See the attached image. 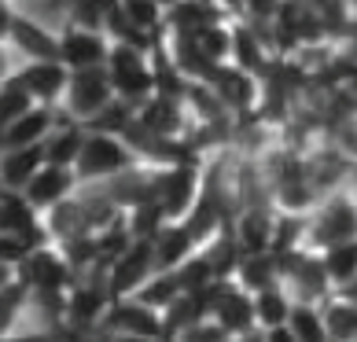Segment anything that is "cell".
I'll return each mask as SVG.
<instances>
[{
  "label": "cell",
  "mask_w": 357,
  "mask_h": 342,
  "mask_svg": "<svg viewBox=\"0 0 357 342\" xmlns=\"http://www.w3.org/2000/svg\"><path fill=\"white\" fill-rule=\"evenodd\" d=\"M30 107H33L30 92H26V88L19 85V77L8 70L4 77H0V129L11 125L22 111H30Z\"/></svg>",
  "instance_id": "cell-25"
},
{
  "label": "cell",
  "mask_w": 357,
  "mask_h": 342,
  "mask_svg": "<svg viewBox=\"0 0 357 342\" xmlns=\"http://www.w3.org/2000/svg\"><path fill=\"white\" fill-rule=\"evenodd\" d=\"M8 48H15L22 59H59V41H56V30L45 22H37L30 15H22L15 8V19L8 26V37H4Z\"/></svg>",
  "instance_id": "cell-13"
},
{
  "label": "cell",
  "mask_w": 357,
  "mask_h": 342,
  "mask_svg": "<svg viewBox=\"0 0 357 342\" xmlns=\"http://www.w3.org/2000/svg\"><path fill=\"white\" fill-rule=\"evenodd\" d=\"M26 247L19 235H11V232H0V261H8V265H19V261L26 258Z\"/></svg>",
  "instance_id": "cell-27"
},
{
  "label": "cell",
  "mask_w": 357,
  "mask_h": 342,
  "mask_svg": "<svg viewBox=\"0 0 357 342\" xmlns=\"http://www.w3.org/2000/svg\"><path fill=\"white\" fill-rule=\"evenodd\" d=\"M103 332L111 335H129V339H162V317L158 309L144 306L140 298L126 295V298H111L107 309L96 320Z\"/></svg>",
  "instance_id": "cell-7"
},
{
  "label": "cell",
  "mask_w": 357,
  "mask_h": 342,
  "mask_svg": "<svg viewBox=\"0 0 357 342\" xmlns=\"http://www.w3.org/2000/svg\"><path fill=\"white\" fill-rule=\"evenodd\" d=\"M354 221H357V210H354L350 192H335L324 203L317 199V206L302 221V247L306 251H321L328 243L354 240Z\"/></svg>",
  "instance_id": "cell-3"
},
{
  "label": "cell",
  "mask_w": 357,
  "mask_h": 342,
  "mask_svg": "<svg viewBox=\"0 0 357 342\" xmlns=\"http://www.w3.org/2000/svg\"><path fill=\"white\" fill-rule=\"evenodd\" d=\"M56 41H59V63L67 70L100 67L111 48L103 30H89V26H74V22H63V30H56Z\"/></svg>",
  "instance_id": "cell-9"
},
{
  "label": "cell",
  "mask_w": 357,
  "mask_h": 342,
  "mask_svg": "<svg viewBox=\"0 0 357 342\" xmlns=\"http://www.w3.org/2000/svg\"><path fill=\"white\" fill-rule=\"evenodd\" d=\"M195 251V240L192 232L181 225V221H162L151 235V258H155V269H177L184 258Z\"/></svg>",
  "instance_id": "cell-15"
},
{
  "label": "cell",
  "mask_w": 357,
  "mask_h": 342,
  "mask_svg": "<svg viewBox=\"0 0 357 342\" xmlns=\"http://www.w3.org/2000/svg\"><path fill=\"white\" fill-rule=\"evenodd\" d=\"M177 295H181V283H177V272L174 269H155L148 280H144L137 291H133V298H140L144 306H151L158 313H162Z\"/></svg>",
  "instance_id": "cell-24"
},
{
  "label": "cell",
  "mask_w": 357,
  "mask_h": 342,
  "mask_svg": "<svg viewBox=\"0 0 357 342\" xmlns=\"http://www.w3.org/2000/svg\"><path fill=\"white\" fill-rule=\"evenodd\" d=\"M8 70H11V63H8V45L0 41V77H4Z\"/></svg>",
  "instance_id": "cell-30"
},
{
  "label": "cell",
  "mask_w": 357,
  "mask_h": 342,
  "mask_svg": "<svg viewBox=\"0 0 357 342\" xmlns=\"http://www.w3.org/2000/svg\"><path fill=\"white\" fill-rule=\"evenodd\" d=\"M287 306L291 295L284 291L280 283H269L261 291L250 295V313H255V327L258 332H269V327H280L287 320Z\"/></svg>",
  "instance_id": "cell-20"
},
{
  "label": "cell",
  "mask_w": 357,
  "mask_h": 342,
  "mask_svg": "<svg viewBox=\"0 0 357 342\" xmlns=\"http://www.w3.org/2000/svg\"><path fill=\"white\" fill-rule=\"evenodd\" d=\"M317 254H321L328 287H339V283H354V280H357V243H354V240L328 243V247H321Z\"/></svg>",
  "instance_id": "cell-21"
},
{
  "label": "cell",
  "mask_w": 357,
  "mask_h": 342,
  "mask_svg": "<svg viewBox=\"0 0 357 342\" xmlns=\"http://www.w3.org/2000/svg\"><path fill=\"white\" fill-rule=\"evenodd\" d=\"M118 8H122V15L133 22L140 33H148V37L162 33V4H158V0H118Z\"/></svg>",
  "instance_id": "cell-26"
},
{
  "label": "cell",
  "mask_w": 357,
  "mask_h": 342,
  "mask_svg": "<svg viewBox=\"0 0 357 342\" xmlns=\"http://www.w3.org/2000/svg\"><path fill=\"white\" fill-rule=\"evenodd\" d=\"M206 85L221 100L225 111H250V107H258V96H261L258 74L236 67V63H218V67L210 70Z\"/></svg>",
  "instance_id": "cell-8"
},
{
  "label": "cell",
  "mask_w": 357,
  "mask_h": 342,
  "mask_svg": "<svg viewBox=\"0 0 357 342\" xmlns=\"http://www.w3.org/2000/svg\"><path fill=\"white\" fill-rule=\"evenodd\" d=\"M15 280V265H8V261H0V287Z\"/></svg>",
  "instance_id": "cell-29"
},
{
  "label": "cell",
  "mask_w": 357,
  "mask_h": 342,
  "mask_svg": "<svg viewBox=\"0 0 357 342\" xmlns=\"http://www.w3.org/2000/svg\"><path fill=\"white\" fill-rule=\"evenodd\" d=\"M114 100V92H111V77L107 70H103V63L100 67H77L67 74V88H63V100H59V107L67 118H74V122H92L107 103Z\"/></svg>",
  "instance_id": "cell-4"
},
{
  "label": "cell",
  "mask_w": 357,
  "mask_h": 342,
  "mask_svg": "<svg viewBox=\"0 0 357 342\" xmlns=\"http://www.w3.org/2000/svg\"><path fill=\"white\" fill-rule=\"evenodd\" d=\"M155 272V258H151V240L133 235L122 251H118L107 265H103V283H107L111 298H126Z\"/></svg>",
  "instance_id": "cell-6"
},
{
  "label": "cell",
  "mask_w": 357,
  "mask_h": 342,
  "mask_svg": "<svg viewBox=\"0 0 357 342\" xmlns=\"http://www.w3.org/2000/svg\"><path fill=\"white\" fill-rule=\"evenodd\" d=\"M45 162L41 143H22V148H0V188H22L33 177V169Z\"/></svg>",
  "instance_id": "cell-17"
},
{
  "label": "cell",
  "mask_w": 357,
  "mask_h": 342,
  "mask_svg": "<svg viewBox=\"0 0 357 342\" xmlns=\"http://www.w3.org/2000/svg\"><path fill=\"white\" fill-rule=\"evenodd\" d=\"M19 77V85L30 92L33 103H48V107H59L63 88H67V67L59 59H22V67L11 70Z\"/></svg>",
  "instance_id": "cell-11"
},
{
  "label": "cell",
  "mask_w": 357,
  "mask_h": 342,
  "mask_svg": "<svg viewBox=\"0 0 357 342\" xmlns=\"http://www.w3.org/2000/svg\"><path fill=\"white\" fill-rule=\"evenodd\" d=\"M26 195V203H30L33 210H52L56 203H63L67 195L77 192V177L70 166H56V162H41L33 169V177L19 188Z\"/></svg>",
  "instance_id": "cell-10"
},
{
  "label": "cell",
  "mask_w": 357,
  "mask_h": 342,
  "mask_svg": "<svg viewBox=\"0 0 357 342\" xmlns=\"http://www.w3.org/2000/svg\"><path fill=\"white\" fill-rule=\"evenodd\" d=\"M26 313H30V287L15 276L11 283L0 287V339L15 332Z\"/></svg>",
  "instance_id": "cell-23"
},
{
  "label": "cell",
  "mask_w": 357,
  "mask_h": 342,
  "mask_svg": "<svg viewBox=\"0 0 357 342\" xmlns=\"http://www.w3.org/2000/svg\"><path fill=\"white\" fill-rule=\"evenodd\" d=\"M151 48L144 45H126V41H111L103 70L111 77V92L114 100L137 107L155 92V70H151Z\"/></svg>",
  "instance_id": "cell-2"
},
{
  "label": "cell",
  "mask_w": 357,
  "mask_h": 342,
  "mask_svg": "<svg viewBox=\"0 0 357 342\" xmlns=\"http://www.w3.org/2000/svg\"><path fill=\"white\" fill-rule=\"evenodd\" d=\"M82 137H85V125L74 122V118H67V114H59L56 125H52L45 133V140H41L45 162L74 166V155H77V148H82Z\"/></svg>",
  "instance_id": "cell-16"
},
{
  "label": "cell",
  "mask_w": 357,
  "mask_h": 342,
  "mask_svg": "<svg viewBox=\"0 0 357 342\" xmlns=\"http://www.w3.org/2000/svg\"><path fill=\"white\" fill-rule=\"evenodd\" d=\"M144 159L137 155V148L129 143L126 137L107 133V129H89L85 125V137H82V148L74 155V177H77V188L82 184H103L107 177L122 173V169H133Z\"/></svg>",
  "instance_id": "cell-1"
},
{
  "label": "cell",
  "mask_w": 357,
  "mask_h": 342,
  "mask_svg": "<svg viewBox=\"0 0 357 342\" xmlns=\"http://www.w3.org/2000/svg\"><path fill=\"white\" fill-rule=\"evenodd\" d=\"M232 235L240 243V251H269L273 243V214L261 206H247L232 225Z\"/></svg>",
  "instance_id": "cell-19"
},
{
  "label": "cell",
  "mask_w": 357,
  "mask_h": 342,
  "mask_svg": "<svg viewBox=\"0 0 357 342\" xmlns=\"http://www.w3.org/2000/svg\"><path fill=\"white\" fill-rule=\"evenodd\" d=\"M317 309H321L324 339H335V342H354L357 339V306H354V298L324 295L321 302H317Z\"/></svg>",
  "instance_id": "cell-18"
},
{
  "label": "cell",
  "mask_w": 357,
  "mask_h": 342,
  "mask_svg": "<svg viewBox=\"0 0 357 342\" xmlns=\"http://www.w3.org/2000/svg\"><path fill=\"white\" fill-rule=\"evenodd\" d=\"M0 232L19 235L26 247H37V243L48 240L41 210H33L26 203V195L15 192V188H0Z\"/></svg>",
  "instance_id": "cell-12"
},
{
  "label": "cell",
  "mask_w": 357,
  "mask_h": 342,
  "mask_svg": "<svg viewBox=\"0 0 357 342\" xmlns=\"http://www.w3.org/2000/svg\"><path fill=\"white\" fill-rule=\"evenodd\" d=\"M287 332L295 342H324V324H321V309L317 302H295L287 306Z\"/></svg>",
  "instance_id": "cell-22"
},
{
  "label": "cell",
  "mask_w": 357,
  "mask_h": 342,
  "mask_svg": "<svg viewBox=\"0 0 357 342\" xmlns=\"http://www.w3.org/2000/svg\"><path fill=\"white\" fill-rule=\"evenodd\" d=\"M11 19H15V4H11V0H0V41L8 37Z\"/></svg>",
  "instance_id": "cell-28"
},
{
  "label": "cell",
  "mask_w": 357,
  "mask_h": 342,
  "mask_svg": "<svg viewBox=\"0 0 357 342\" xmlns=\"http://www.w3.org/2000/svg\"><path fill=\"white\" fill-rule=\"evenodd\" d=\"M15 276L30 287V291H67V287L74 283V269L67 254L59 251V243H37L26 251V258L15 265Z\"/></svg>",
  "instance_id": "cell-5"
},
{
  "label": "cell",
  "mask_w": 357,
  "mask_h": 342,
  "mask_svg": "<svg viewBox=\"0 0 357 342\" xmlns=\"http://www.w3.org/2000/svg\"><path fill=\"white\" fill-rule=\"evenodd\" d=\"M59 111L48 103H33L30 111H22L11 125L0 129V148H22V143H41L45 133L56 125Z\"/></svg>",
  "instance_id": "cell-14"
}]
</instances>
